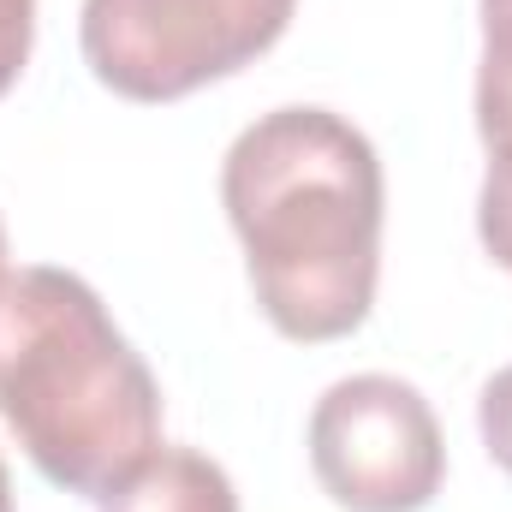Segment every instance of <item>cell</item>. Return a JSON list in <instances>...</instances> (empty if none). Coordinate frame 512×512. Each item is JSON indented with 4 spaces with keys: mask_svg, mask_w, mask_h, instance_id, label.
Returning <instances> with one entry per match:
<instances>
[{
    "mask_svg": "<svg viewBox=\"0 0 512 512\" xmlns=\"http://www.w3.org/2000/svg\"><path fill=\"white\" fill-rule=\"evenodd\" d=\"M483 60H477V137L489 173H512V0H477Z\"/></svg>",
    "mask_w": 512,
    "mask_h": 512,
    "instance_id": "cell-6",
    "label": "cell"
},
{
    "mask_svg": "<svg viewBox=\"0 0 512 512\" xmlns=\"http://www.w3.org/2000/svg\"><path fill=\"white\" fill-rule=\"evenodd\" d=\"M0 512H12V477H6V459H0Z\"/></svg>",
    "mask_w": 512,
    "mask_h": 512,
    "instance_id": "cell-10",
    "label": "cell"
},
{
    "mask_svg": "<svg viewBox=\"0 0 512 512\" xmlns=\"http://www.w3.org/2000/svg\"><path fill=\"white\" fill-rule=\"evenodd\" d=\"M0 280H6V227H0Z\"/></svg>",
    "mask_w": 512,
    "mask_h": 512,
    "instance_id": "cell-11",
    "label": "cell"
},
{
    "mask_svg": "<svg viewBox=\"0 0 512 512\" xmlns=\"http://www.w3.org/2000/svg\"><path fill=\"white\" fill-rule=\"evenodd\" d=\"M221 203L274 334L346 340L370 322L382 280V155L334 108H274L233 137Z\"/></svg>",
    "mask_w": 512,
    "mask_h": 512,
    "instance_id": "cell-1",
    "label": "cell"
},
{
    "mask_svg": "<svg viewBox=\"0 0 512 512\" xmlns=\"http://www.w3.org/2000/svg\"><path fill=\"white\" fill-rule=\"evenodd\" d=\"M310 471L346 512H423L441 495L447 441L429 399L399 376H346L310 411Z\"/></svg>",
    "mask_w": 512,
    "mask_h": 512,
    "instance_id": "cell-4",
    "label": "cell"
},
{
    "mask_svg": "<svg viewBox=\"0 0 512 512\" xmlns=\"http://www.w3.org/2000/svg\"><path fill=\"white\" fill-rule=\"evenodd\" d=\"M36 42V0H0V96L18 84Z\"/></svg>",
    "mask_w": 512,
    "mask_h": 512,
    "instance_id": "cell-9",
    "label": "cell"
},
{
    "mask_svg": "<svg viewBox=\"0 0 512 512\" xmlns=\"http://www.w3.org/2000/svg\"><path fill=\"white\" fill-rule=\"evenodd\" d=\"M298 0H84L78 48L102 90L126 102H179L262 60Z\"/></svg>",
    "mask_w": 512,
    "mask_h": 512,
    "instance_id": "cell-3",
    "label": "cell"
},
{
    "mask_svg": "<svg viewBox=\"0 0 512 512\" xmlns=\"http://www.w3.org/2000/svg\"><path fill=\"white\" fill-rule=\"evenodd\" d=\"M96 512H239L233 477L197 447H155Z\"/></svg>",
    "mask_w": 512,
    "mask_h": 512,
    "instance_id": "cell-5",
    "label": "cell"
},
{
    "mask_svg": "<svg viewBox=\"0 0 512 512\" xmlns=\"http://www.w3.org/2000/svg\"><path fill=\"white\" fill-rule=\"evenodd\" d=\"M0 417L30 465L102 501L161 447V387L102 292L54 262L0 280Z\"/></svg>",
    "mask_w": 512,
    "mask_h": 512,
    "instance_id": "cell-2",
    "label": "cell"
},
{
    "mask_svg": "<svg viewBox=\"0 0 512 512\" xmlns=\"http://www.w3.org/2000/svg\"><path fill=\"white\" fill-rule=\"evenodd\" d=\"M477 239L512 274V173H489L477 191Z\"/></svg>",
    "mask_w": 512,
    "mask_h": 512,
    "instance_id": "cell-8",
    "label": "cell"
},
{
    "mask_svg": "<svg viewBox=\"0 0 512 512\" xmlns=\"http://www.w3.org/2000/svg\"><path fill=\"white\" fill-rule=\"evenodd\" d=\"M477 435H483L489 459L512 477V364L495 370L483 382V393H477Z\"/></svg>",
    "mask_w": 512,
    "mask_h": 512,
    "instance_id": "cell-7",
    "label": "cell"
}]
</instances>
